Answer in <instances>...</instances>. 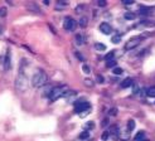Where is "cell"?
Listing matches in <instances>:
<instances>
[{
    "label": "cell",
    "instance_id": "6da1fadb",
    "mask_svg": "<svg viewBox=\"0 0 155 141\" xmlns=\"http://www.w3.org/2000/svg\"><path fill=\"white\" fill-rule=\"evenodd\" d=\"M25 70H27L25 67L19 68L18 76H17V78H15V88H17L18 92H25L28 90L29 81H28V77H27Z\"/></svg>",
    "mask_w": 155,
    "mask_h": 141
},
{
    "label": "cell",
    "instance_id": "7a4b0ae2",
    "mask_svg": "<svg viewBox=\"0 0 155 141\" xmlns=\"http://www.w3.org/2000/svg\"><path fill=\"white\" fill-rule=\"evenodd\" d=\"M47 82H48V76H47V73L44 72V70H42V69H38L37 72L33 74V77H32V86L33 87H35V88H42V87H44L45 84H47Z\"/></svg>",
    "mask_w": 155,
    "mask_h": 141
},
{
    "label": "cell",
    "instance_id": "3957f363",
    "mask_svg": "<svg viewBox=\"0 0 155 141\" xmlns=\"http://www.w3.org/2000/svg\"><path fill=\"white\" fill-rule=\"evenodd\" d=\"M68 91V87L67 86H63V84H61V86H56V87H53L52 92H51V95H49V101L51 102H54V101H57L59 100L61 97H64L66 96V93Z\"/></svg>",
    "mask_w": 155,
    "mask_h": 141
},
{
    "label": "cell",
    "instance_id": "277c9868",
    "mask_svg": "<svg viewBox=\"0 0 155 141\" xmlns=\"http://www.w3.org/2000/svg\"><path fill=\"white\" fill-rule=\"evenodd\" d=\"M90 108H91V106H90V103L87 102V101L81 100V101H76L74 102V112L78 113L81 117L86 116L90 112Z\"/></svg>",
    "mask_w": 155,
    "mask_h": 141
},
{
    "label": "cell",
    "instance_id": "5b68a950",
    "mask_svg": "<svg viewBox=\"0 0 155 141\" xmlns=\"http://www.w3.org/2000/svg\"><path fill=\"white\" fill-rule=\"evenodd\" d=\"M143 38H144V34H143V35H137V37L130 38L129 41L125 43V47H124V49H125V51H133V49H135L136 47L141 43Z\"/></svg>",
    "mask_w": 155,
    "mask_h": 141
},
{
    "label": "cell",
    "instance_id": "8992f818",
    "mask_svg": "<svg viewBox=\"0 0 155 141\" xmlns=\"http://www.w3.org/2000/svg\"><path fill=\"white\" fill-rule=\"evenodd\" d=\"M76 24L77 23L72 17H66L64 20H63V28H64V30H67V32H72V30H74Z\"/></svg>",
    "mask_w": 155,
    "mask_h": 141
},
{
    "label": "cell",
    "instance_id": "52a82bcc",
    "mask_svg": "<svg viewBox=\"0 0 155 141\" xmlns=\"http://www.w3.org/2000/svg\"><path fill=\"white\" fill-rule=\"evenodd\" d=\"M3 64H4V69L5 70H9L12 68V53H10V49H6Z\"/></svg>",
    "mask_w": 155,
    "mask_h": 141
},
{
    "label": "cell",
    "instance_id": "ba28073f",
    "mask_svg": "<svg viewBox=\"0 0 155 141\" xmlns=\"http://www.w3.org/2000/svg\"><path fill=\"white\" fill-rule=\"evenodd\" d=\"M98 29H100V32H101L102 34H105V35L111 34V32H112V27L108 24L107 21L101 23V24H100V27H98Z\"/></svg>",
    "mask_w": 155,
    "mask_h": 141
},
{
    "label": "cell",
    "instance_id": "9c48e42d",
    "mask_svg": "<svg viewBox=\"0 0 155 141\" xmlns=\"http://www.w3.org/2000/svg\"><path fill=\"white\" fill-rule=\"evenodd\" d=\"M153 10H155V8H151V6H140L139 9V14L140 15H149L153 13Z\"/></svg>",
    "mask_w": 155,
    "mask_h": 141
},
{
    "label": "cell",
    "instance_id": "30bf717a",
    "mask_svg": "<svg viewBox=\"0 0 155 141\" xmlns=\"http://www.w3.org/2000/svg\"><path fill=\"white\" fill-rule=\"evenodd\" d=\"M52 90H53L52 86H49V84H45L44 87H43V90H42V96H43V97H49V95H51Z\"/></svg>",
    "mask_w": 155,
    "mask_h": 141
},
{
    "label": "cell",
    "instance_id": "8fae6325",
    "mask_svg": "<svg viewBox=\"0 0 155 141\" xmlns=\"http://www.w3.org/2000/svg\"><path fill=\"white\" fill-rule=\"evenodd\" d=\"M78 24H80L81 28H86L88 25V18L86 17V15H82V17L80 18V20H78Z\"/></svg>",
    "mask_w": 155,
    "mask_h": 141
},
{
    "label": "cell",
    "instance_id": "7c38bea8",
    "mask_svg": "<svg viewBox=\"0 0 155 141\" xmlns=\"http://www.w3.org/2000/svg\"><path fill=\"white\" fill-rule=\"evenodd\" d=\"M145 136H146L145 131H139V132H136L134 141H145Z\"/></svg>",
    "mask_w": 155,
    "mask_h": 141
},
{
    "label": "cell",
    "instance_id": "4fadbf2b",
    "mask_svg": "<svg viewBox=\"0 0 155 141\" xmlns=\"http://www.w3.org/2000/svg\"><path fill=\"white\" fill-rule=\"evenodd\" d=\"M133 84H134L133 78H126V80H124L121 82V87L122 88H127V87H130V86H133Z\"/></svg>",
    "mask_w": 155,
    "mask_h": 141
},
{
    "label": "cell",
    "instance_id": "5bb4252c",
    "mask_svg": "<svg viewBox=\"0 0 155 141\" xmlns=\"http://www.w3.org/2000/svg\"><path fill=\"white\" fill-rule=\"evenodd\" d=\"M121 38H122V37H121V34L116 33V34H115V35L111 38V42H112L114 44H119V43L121 42Z\"/></svg>",
    "mask_w": 155,
    "mask_h": 141
},
{
    "label": "cell",
    "instance_id": "9a60e30c",
    "mask_svg": "<svg viewBox=\"0 0 155 141\" xmlns=\"http://www.w3.org/2000/svg\"><path fill=\"white\" fill-rule=\"evenodd\" d=\"M114 59H115V51L108 52L106 56H105V61L106 62H110V61H114Z\"/></svg>",
    "mask_w": 155,
    "mask_h": 141
},
{
    "label": "cell",
    "instance_id": "2e32d148",
    "mask_svg": "<svg viewBox=\"0 0 155 141\" xmlns=\"http://www.w3.org/2000/svg\"><path fill=\"white\" fill-rule=\"evenodd\" d=\"M146 95H148L149 97L155 98V86H151V87H149L148 90H146Z\"/></svg>",
    "mask_w": 155,
    "mask_h": 141
},
{
    "label": "cell",
    "instance_id": "e0dca14e",
    "mask_svg": "<svg viewBox=\"0 0 155 141\" xmlns=\"http://www.w3.org/2000/svg\"><path fill=\"white\" fill-rule=\"evenodd\" d=\"M135 126H136V123H135L134 120H129V121H127V131H129V132H130V131H134V130H135Z\"/></svg>",
    "mask_w": 155,
    "mask_h": 141
},
{
    "label": "cell",
    "instance_id": "ac0fdd59",
    "mask_svg": "<svg viewBox=\"0 0 155 141\" xmlns=\"http://www.w3.org/2000/svg\"><path fill=\"white\" fill-rule=\"evenodd\" d=\"M83 43H86V42H84V38L81 34H77L76 35V44L77 45H82Z\"/></svg>",
    "mask_w": 155,
    "mask_h": 141
},
{
    "label": "cell",
    "instance_id": "d6986e66",
    "mask_svg": "<svg viewBox=\"0 0 155 141\" xmlns=\"http://www.w3.org/2000/svg\"><path fill=\"white\" fill-rule=\"evenodd\" d=\"M83 84L86 86V87H88V88H92L95 86V82L92 81V80H90V78H86V80L83 81Z\"/></svg>",
    "mask_w": 155,
    "mask_h": 141
},
{
    "label": "cell",
    "instance_id": "ffe728a7",
    "mask_svg": "<svg viewBox=\"0 0 155 141\" xmlns=\"http://www.w3.org/2000/svg\"><path fill=\"white\" fill-rule=\"evenodd\" d=\"M95 49H97L100 52H104V51H106V45L102 43H95Z\"/></svg>",
    "mask_w": 155,
    "mask_h": 141
},
{
    "label": "cell",
    "instance_id": "44dd1931",
    "mask_svg": "<svg viewBox=\"0 0 155 141\" xmlns=\"http://www.w3.org/2000/svg\"><path fill=\"white\" fill-rule=\"evenodd\" d=\"M135 17H136V14H135V13H130V11H127V13L124 14V18H125V19H129V20L135 19Z\"/></svg>",
    "mask_w": 155,
    "mask_h": 141
},
{
    "label": "cell",
    "instance_id": "7402d4cb",
    "mask_svg": "<svg viewBox=\"0 0 155 141\" xmlns=\"http://www.w3.org/2000/svg\"><path fill=\"white\" fill-rule=\"evenodd\" d=\"M67 2H63V0H59V2L56 4V8L57 9H64V6H67Z\"/></svg>",
    "mask_w": 155,
    "mask_h": 141
},
{
    "label": "cell",
    "instance_id": "603a6c76",
    "mask_svg": "<svg viewBox=\"0 0 155 141\" xmlns=\"http://www.w3.org/2000/svg\"><path fill=\"white\" fill-rule=\"evenodd\" d=\"M88 137H90V131L83 130V131H82V134L80 135V139H81V140H87Z\"/></svg>",
    "mask_w": 155,
    "mask_h": 141
},
{
    "label": "cell",
    "instance_id": "cb8c5ba5",
    "mask_svg": "<svg viewBox=\"0 0 155 141\" xmlns=\"http://www.w3.org/2000/svg\"><path fill=\"white\" fill-rule=\"evenodd\" d=\"M6 14H8V9H6V8L5 6L0 8V18H5Z\"/></svg>",
    "mask_w": 155,
    "mask_h": 141
},
{
    "label": "cell",
    "instance_id": "d4e9b609",
    "mask_svg": "<svg viewBox=\"0 0 155 141\" xmlns=\"http://www.w3.org/2000/svg\"><path fill=\"white\" fill-rule=\"evenodd\" d=\"M106 66H107L108 68H112V67L116 68V66H117V62H116L115 59H114V61H110V62H107V64H106Z\"/></svg>",
    "mask_w": 155,
    "mask_h": 141
},
{
    "label": "cell",
    "instance_id": "484cf974",
    "mask_svg": "<svg viewBox=\"0 0 155 141\" xmlns=\"http://www.w3.org/2000/svg\"><path fill=\"white\" fill-rule=\"evenodd\" d=\"M114 74H116V76H120L121 73H122V68H120V67H116V68H114V72H112Z\"/></svg>",
    "mask_w": 155,
    "mask_h": 141
},
{
    "label": "cell",
    "instance_id": "4316f807",
    "mask_svg": "<svg viewBox=\"0 0 155 141\" xmlns=\"http://www.w3.org/2000/svg\"><path fill=\"white\" fill-rule=\"evenodd\" d=\"M108 137H110V132H108V131H105L104 134L101 135V140H102V141H106Z\"/></svg>",
    "mask_w": 155,
    "mask_h": 141
},
{
    "label": "cell",
    "instance_id": "83f0119b",
    "mask_svg": "<svg viewBox=\"0 0 155 141\" xmlns=\"http://www.w3.org/2000/svg\"><path fill=\"white\" fill-rule=\"evenodd\" d=\"M83 10H84V5H78V6H76V13H77V14H81Z\"/></svg>",
    "mask_w": 155,
    "mask_h": 141
},
{
    "label": "cell",
    "instance_id": "f1b7e54d",
    "mask_svg": "<svg viewBox=\"0 0 155 141\" xmlns=\"http://www.w3.org/2000/svg\"><path fill=\"white\" fill-rule=\"evenodd\" d=\"M82 70H83L84 73H90V72H91V68H90L87 64H83V66H82Z\"/></svg>",
    "mask_w": 155,
    "mask_h": 141
},
{
    "label": "cell",
    "instance_id": "f546056e",
    "mask_svg": "<svg viewBox=\"0 0 155 141\" xmlns=\"http://www.w3.org/2000/svg\"><path fill=\"white\" fill-rule=\"evenodd\" d=\"M74 56H76L77 58H78V59H80L81 62H84V58H83V57L81 56V53H80L78 51H76V52H74Z\"/></svg>",
    "mask_w": 155,
    "mask_h": 141
},
{
    "label": "cell",
    "instance_id": "4dcf8cb0",
    "mask_svg": "<svg viewBox=\"0 0 155 141\" xmlns=\"http://www.w3.org/2000/svg\"><path fill=\"white\" fill-rule=\"evenodd\" d=\"M135 2L134 0H122V4L124 5H131V4H134Z\"/></svg>",
    "mask_w": 155,
    "mask_h": 141
},
{
    "label": "cell",
    "instance_id": "1f68e13d",
    "mask_svg": "<svg viewBox=\"0 0 155 141\" xmlns=\"http://www.w3.org/2000/svg\"><path fill=\"white\" fill-rule=\"evenodd\" d=\"M92 127H94V122L90 121V122L86 125V126H84V130H87V131H88V129H92Z\"/></svg>",
    "mask_w": 155,
    "mask_h": 141
},
{
    "label": "cell",
    "instance_id": "d6a6232c",
    "mask_svg": "<svg viewBox=\"0 0 155 141\" xmlns=\"http://www.w3.org/2000/svg\"><path fill=\"white\" fill-rule=\"evenodd\" d=\"M97 5L105 8V6H106V2H104V0H97Z\"/></svg>",
    "mask_w": 155,
    "mask_h": 141
},
{
    "label": "cell",
    "instance_id": "836d02e7",
    "mask_svg": "<svg viewBox=\"0 0 155 141\" xmlns=\"http://www.w3.org/2000/svg\"><path fill=\"white\" fill-rule=\"evenodd\" d=\"M110 115L111 116H116V115H117V108H111L110 110Z\"/></svg>",
    "mask_w": 155,
    "mask_h": 141
},
{
    "label": "cell",
    "instance_id": "e575fe53",
    "mask_svg": "<svg viewBox=\"0 0 155 141\" xmlns=\"http://www.w3.org/2000/svg\"><path fill=\"white\" fill-rule=\"evenodd\" d=\"M105 126H108V120H107V119H105V120L102 121V127H105Z\"/></svg>",
    "mask_w": 155,
    "mask_h": 141
},
{
    "label": "cell",
    "instance_id": "d590c367",
    "mask_svg": "<svg viewBox=\"0 0 155 141\" xmlns=\"http://www.w3.org/2000/svg\"><path fill=\"white\" fill-rule=\"evenodd\" d=\"M97 80H98V82H100V83H104V82H105V80H104V78H102L101 76H98V77H97Z\"/></svg>",
    "mask_w": 155,
    "mask_h": 141
},
{
    "label": "cell",
    "instance_id": "8d00e7d4",
    "mask_svg": "<svg viewBox=\"0 0 155 141\" xmlns=\"http://www.w3.org/2000/svg\"><path fill=\"white\" fill-rule=\"evenodd\" d=\"M2 33H3V27L0 25V34H2Z\"/></svg>",
    "mask_w": 155,
    "mask_h": 141
},
{
    "label": "cell",
    "instance_id": "74e56055",
    "mask_svg": "<svg viewBox=\"0 0 155 141\" xmlns=\"http://www.w3.org/2000/svg\"><path fill=\"white\" fill-rule=\"evenodd\" d=\"M145 141H149V140H145Z\"/></svg>",
    "mask_w": 155,
    "mask_h": 141
}]
</instances>
